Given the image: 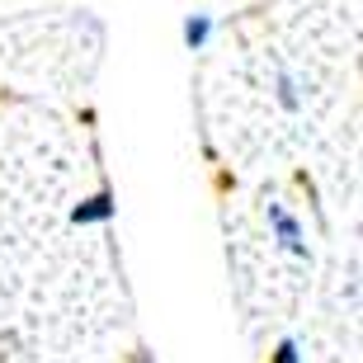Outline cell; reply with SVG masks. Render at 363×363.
<instances>
[{"label": "cell", "instance_id": "6da1fadb", "mask_svg": "<svg viewBox=\"0 0 363 363\" xmlns=\"http://www.w3.org/2000/svg\"><path fill=\"white\" fill-rule=\"evenodd\" d=\"M264 222H269V236L279 241L283 255L293 259H311V245H307V231H302V222H297L283 203H264Z\"/></svg>", "mask_w": 363, "mask_h": 363}, {"label": "cell", "instance_id": "7a4b0ae2", "mask_svg": "<svg viewBox=\"0 0 363 363\" xmlns=\"http://www.w3.org/2000/svg\"><path fill=\"white\" fill-rule=\"evenodd\" d=\"M113 213H118L113 189H99V194H90L85 203L71 208V222H76V227H99V222H113Z\"/></svg>", "mask_w": 363, "mask_h": 363}, {"label": "cell", "instance_id": "3957f363", "mask_svg": "<svg viewBox=\"0 0 363 363\" xmlns=\"http://www.w3.org/2000/svg\"><path fill=\"white\" fill-rule=\"evenodd\" d=\"M213 33H217V19L213 14H184V24H179V38H184V48L189 52H203L208 43H213Z\"/></svg>", "mask_w": 363, "mask_h": 363}, {"label": "cell", "instance_id": "277c9868", "mask_svg": "<svg viewBox=\"0 0 363 363\" xmlns=\"http://www.w3.org/2000/svg\"><path fill=\"white\" fill-rule=\"evenodd\" d=\"M274 99H279L283 113H297V108H302V85H297V76L288 67L274 71Z\"/></svg>", "mask_w": 363, "mask_h": 363}, {"label": "cell", "instance_id": "5b68a950", "mask_svg": "<svg viewBox=\"0 0 363 363\" xmlns=\"http://www.w3.org/2000/svg\"><path fill=\"white\" fill-rule=\"evenodd\" d=\"M269 359H274V363H302V350H297V340H293V335H283L279 345H274Z\"/></svg>", "mask_w": 363, "mask_h": 363}]
</instances>
